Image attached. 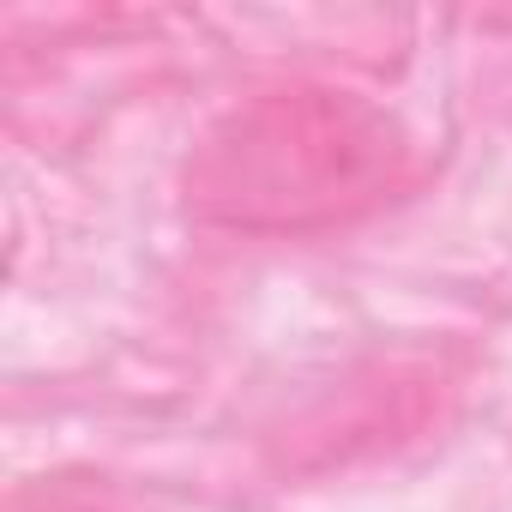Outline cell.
Masks as SVG:
<instances>
[{
    "label": "cell",
    "mask_w": 512,
    "mask_h": 512,
    "mask_svg": "<svg viewBox=\"0 0 512 512\" xmlns=\"http://www.w3.org/2000/svg\"><path fill=\"white\" fill-rule=\"evenodd\" d=\"M392 115L344 91H278L235 109L187 169V205L223 229L296 235L374 211L404 187Z\"/></svg>",
    "instance_id": "obj_1"
}]
</instances>
